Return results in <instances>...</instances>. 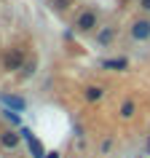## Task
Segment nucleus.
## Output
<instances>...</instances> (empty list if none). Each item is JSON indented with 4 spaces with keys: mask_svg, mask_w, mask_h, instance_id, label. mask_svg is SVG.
Masks as SVG:
<instances>
[{
    "mask_svg": "<svg viewBox=\"0 0 150 158\" xmlns=\"http://www.w3.org/2000/svg\"><path fill=\"white\" fill-rule=\"evenodd\" d=\"M22 139L27 142V148H30V153H32V158H46L48 156V153H46V150H43V145H40V139H38V137H35L32 131H30V129H24V126H22Z\"/></svg>",
    "mask_w": 150,
    "mask_h": 158,
    "instance_id": "obj_1",
    "label": "nucleus"
},
{
    "mask_svg": "<svg viewBox=\"0 0 150 158\" xmlns=\"http://www.w3.org/2000/svg\"><path fill=\"white\" fill-rule=\"evenodd\" d=\"M0 102L6 105V110H14V113H22V110L27 107V102L22 99V97H16V94H0Z\"/></svg>",
    "mask_w": 150,
    "mask_h": 158,
    "instance_id": "obj_2",
    "label": "nucleus"
},
{
    "mask_svg": "<svg viewBox=\"0 0 150 158\" xmlns=\"http://www.w3.org/2000/svg\"><path fill=\"white\" fill-rule=\"evenodd\" d=\"M22 62H24V54L19 48H11L8 54H6V59H3L6 70H22Z\"/></svg>",
    "mask_w": 150,
    "mask_h": 158,
    "instance_id": "obj_3",
    "label": "nucleus"
},
{
    "mask_svg": "<svg viewBox=\"0 0 150 158\" xmlns=\"http://www.w3.org/2000/svg\"><path fill=\"white\" fill-rule=\"evenodd\" d=\"M131 38L134 40H148L150 38V22L148 19H140V22L131 24Z\"/></svg>",
    "mask_w": 150,
    "mask_h": 158,
    "instance_id": "obj_4",
    "label": "nucleus"
},
{
    "mask_svg": "<svg viewBox=\"0 0 150 158\" xmlns=\"http://www.w3.org/2000/svg\"><path fill=\"white\" fill-rule=\"evenodd\" d=\"M75 27H78L81 32H89V30H94V27H97V14H94V11H86V14H81V16H78V22H75Z\"/></svg>",
    "mask_w": 150,
    "mask_h": 158,
    "instance_id": "obj_5",
    "label": "nucleus"
},
{
    "mask_svg": "<svg viewBox=\"0 0 150 158\" xmlns=\"http://www.w3.org/2000/svg\"><path fill=\"white\" fill-rule=\"evenodd\" d=\"M102 67H105V70H126V67H129V59H123V56H118V59H105V62H102Z\"/></svg>",
    "mask_w": 150,
    "mask_h": 158,
    "instance_id": "obj_6",
    "label": "nucleus"
},
{
    "mask_svg": "<svg viewBox=\"0 0 150 158\" xmlns=\"http://www.w3.org/2000/svg\"><path fill=\"white\" fill-rule=\"evenodd\" d=\"M19 139H22V134H14V131L0 134V145H3V148H16Z\"/></svg>",
    "mask_w": 150,
    "mask_h": 158,
    "instance_id": "obj_7",
    "label": "nucleus"
},
{
    "mask_svg": "<svg viewBox=\"0 0 150 158\" xmlns=\"http://www.w3.org/2000/svg\"><path fill=\"white\" fill-rule=\"evenodd\" d=\"M102 94H105L102 86H89V89H86V99H89V102H97V99H102Z\"/></svg>",
    "mask_w": 150,
    "mask_h": 158,
    "instance_id": "obj_8",
    "label": "nucleus"
},
{
    "mask_svg": "<svg viewBox=\"0 0 150 158\" xmlns=\"http://www.w3.org/2000/svg\"><path fill=\"white\" fill-rule=\"evenodd\" d=\"M3 118H6L8 123H14V126H22V115L14 113V110H3Z\"/></svg>",
    "mask_w": 150,
    "mask_h": 158,
    "instance_id": "obj_9",
    "label": "nucleus"
},
{
    "mask_svg": "<svg viewBox=\"0 0 150 158\" xmlns=\"http://www.w3.org/2000/svg\"><path fill=\"white\" fill-rule=\"evenodd\" d=\"M121 115H123V118H131L134 115V102H123V105H121Z\"/></svg>",
    "mask_w": 150,
    "mask_h": 158,
    "instance_id": "obj_10",
    "label": "nucleus"
},
{
    "mask_svg": "<svg viewBox=\"0 0 150 158\" xmlns=\"http://www.w3.org/2000/svg\"><path fill=\"white\" fill-rule=\"evenodd\" d=\"M113 35H115V30H102V32H99V43H102V46L110 43V40H113Z\"/></svg>",
    "mask_w": 150,
    "mask_h": 158,
    "instance_id": "obj_11",
    "label": "nucleus"
},
{
    "mask_svg": "<svg viewBox=\"0 0 150 158\" xmlns=\"http://www.w3.org/2000/svg\"><path fill=\"white\" fill-rule=\"evenodd\" d=\"M32 73H35V64H32V62H30V64L24 67V75H27V78H30V75H32Z\"/></svg>",
    "mask_w": 150,
    "mask_h": 158,
    "instance_id": "obj_12",
    "label": "nucleus"
},
{
    "mask_svg": "<svg viewBox=\"0 0 150 158\" xmlns=\"http://www.w3.org/2000/svg\"><path fill=\"white\" fill-rule=\"evenodd\" d=\"M140 8H145V11H150V0H140Z\"/></svg>",
    "mask_w": 150,
    "mask_h": 158,
    "instance_id": "obj_13",
    "label": "nucleus"
},
{
    "mask_svg": "<svg viewBox=\"0 0 150 158\" xmlns=\"http://www.w3.org/2000/svg\"><path fill=\"white\" fill-rule=\"evenodd\" d=\"M46 158H59V153H48V156H46Z\"/></svg>",
    "mask_w": 150,
    "mask_h": 158,
    "instance_id": "obj_14",
    "label": "nucleus"
}]
</instances>
